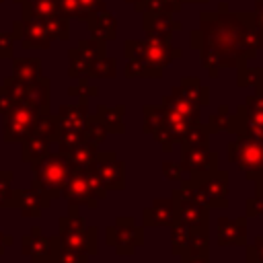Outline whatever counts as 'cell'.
<instances>
[{"label": "cell", "instance_id": "cell-1", "mask_svg": "<svg viewBox=\"0 0 263 263\" xmlns=\"http://www.w3.org/2000/svg\"><path fill=\"white\" fill-rule=\"evenodd\" d=\"M181 189L208 208H228V173L222 168L203 175H189Z\"/></svg>", "mask_w": 263, "mask_h": 263}, {"label": "cell", "instance_id": "cell-2", "mask_svg": "<svg viewBox=\"0 0 263 263\" xmlns=\"http://www.w3.org/2000/svg\"><path fill=\"white\" fill-rule=\"evenodd\" d=\"M33 187L45 191L51 199L62 197V189L72 173L70 162L60 152H49L41 160L33 162Z\"/></svg>", "mask_w": 263, "mask_h": 263}, {"label": "cell", "instance_id": "cell-3", "mask_svg": "<svg viewBox=\"0 0 263 263\" xmlns=\"http://www.w3.org/2000/svg\"><path fill=\"white\" fill-rule=\"evenodd\" d=\"M58 238L62 245L76 249L86 255H97L99 247V234L95 226H86L84 218L80 214H68L58 220Z\"/></svg>", "mask_w": 263, "mask_h": 263}, {"label": "cell", "instance_id": "cell-4", "mask_svg": "<svg viewBox=\"0 0 263 263\" xmlns=\"http://www.w3.org/2000/svg\"><path fill=\"white\" fill-rule=\"evenodd\" d=\"M171 251L183 259H189V257L208 259V253H210L208 228H193L177 220L171 226Z\"/></svg>", "mask_w": 263, "mask_h": 263}, {"label": "cell", "instance_id": "cell-5", "mask_svg": "<svg viewBox=\"0 0 263 263\" xmlns=\"http://www.w3.org/2000/svg\"><path fill=\"white\" fill-rule=\"evenodd\" d=\"M226 158L236 164L247 175V179H253L263 166V144L247 136H238L236 140L228 142Z\"/></svg>", "mask_w": 263, "mask_h": 263}, {"label": "cell", "instance_id": "cell-6", "mask_svg": "<svg viewBox=\"0 0 263 263\" xmlns=\"http://www.w3.org/2000/svg\"><path fill=\"white\" fill-rule=\"evenodd\" d=\"M105 240L115 247L117 255H134L136 247L144 245V226H138L132 216H119L107 228Z\"/></svg>", "mask_w": 263, "mask_h": 263}, {"label": "cell", "instance_id": "cell-7", "mask_svg": "<svg viewBox=\"0 0 263 263\" xmlns=\"http://www.w3.org/2000/svg\"><path fill=\"white\" fill-rule=\"evenodd\" d=\"M39 115L41 113L29 103H18L14 109H10L4 115V142H23L31 134Z\"/></svg>", "mask_w": 263, "mask_h": 263}, {"label": "cell", "instance_id": "cell-8", "mask_svg": "<svg viewBox=\"0 0 263 263\" xmlns=\"http://www.w3.org/2000/svg\"><path fill=\"white\" fill-rule=\"evenodd\" d=\"M90 166L99 175V179L103 181L107 191L125 189V162L117 158L115 150L97 152V158H95V162Z\"/></svg>", "mask_w": 263, "mask_h": 263}, {"label": "cell", "instance_id": "cell-9", "mask_svg": "<svg viewBox=\"0 0 263 263\" xmlns=\"http://www.w3.org/2000/svg\"><path fill=\"white\" fill-rule=\"evenodd\" d=\"M21 245H23L21 247L23 255H27L33 263H51L55 249L60 245V238H58V234L45 236V234H41L39 226H33L31 232L21 238Z\"/></svg>", "mask_w": 263, "mask_h": 263}, {"label": "cell", "instance_id": "cell-10", "mask_svg": "<svg viewBox=\"0 0 263 263\" xmlns=\"http://www.w3.org/2000/svg\"><path fill=\"white\" fill-rule=\"evenodd\" d=\"M220 154L210 150L208 146H187L183 144L181 150V168L189 175H203L218 168Z\"/></svg>", "mask_w": 263, "mask_h": 263}, {"label": "cell", "instance_id": "cell-11", "mask_svg": "<svg viewBox=\"0 0 263 263\" xmlns=\"http://www.w3.org/2000/svg\"><path fill=\"white\" fill-rule=\"evenodd\" d=\"M62 197L68 199L70 203H76V205H88V208H97L99 205V199L88 183V177H86V168H72L64 189H62Z\"/></svg>", "mask_w": 263, "mask_h": 263}, {"label": "cell", "instance_id": "cell-12", "mask_svg": "<svg viewBox=\"0 0 263 263\" xmlns=\"http://www.w3.org/2000/svg\"><path fill=\"white\" fill-rule=\"evenodd\" d=\"M179 220V203L177 197L171 195L168 199H154L142 212V226H173Z\"/></svg>", "mask_w": 263, "mask_h": 263}, {"label": "cell", "instance_id": "cell-13", "mask_svg": "<svg viewBox=\"0 0 263 263\" xmlns=\"http://www.w3.org/2000/svg\"><path fill=\"white\" fill-rule=\"evenodd\" d=\"M173 195L177 197L179 203V220L187 226L193 228H208V205L195 201L187 191L183 189H175Z\"/></svg>", "mask_w": 263, "mask_h": 263}, {"label": "cell", "instance_id": "cell-14", "mask_svg": "<svg viewBox=\"0 0 263 263\" xmlns=\"http://www.w3.org/2000/svg\"><path fill=\"white\" fill-rule=\"evenodd\" d=\"M49 205L51 197L33 185L29 189H14V208L21 212L23 218H35L41 214V210H47Z\"/></svg>", "mask_w": 263, "mask_h": 263}, {"label": "cell", "instance_id": "cell-15", "mask_svg": "<svg viewBox=\"0 0 263 263\" xmlns=\"http://www.w3.org/2000/svg\"><path fill=\"white\" fill-rule=\"evenodd\" d=\"M218 245L220 247H230V245H247V216H240L236 220L218 218Z\"/></svg>", "mask_w": 263, "mask_h": 263}, {"label": "cell", "instance_id": "cell-16", "mask_svg": "<svg viewBox=\"0 0 263 263\" xmlns=\"http://www.w3.org/2000/svg\"><path fill=\"white\" fill-rule=\"evenodd\" d=\"M58 152L70 162L72 168H88V166L95 162L99 150H97V146L90 144L88 140H82V142H78L76 146L64 148V150H58Z\"/></svg>", "mask_w": 263, "mask_h": 263}, {"label": "cell", "instance_id": "cell-17", "mask_svg": "<svg viewBox=\"0 0 263 263\" xmlns=\"http://www.w3.org/2000/svg\"><path fill=\"white\" fill-rule=\"evenodd\" d=\"M21 144H23V148H21V158H23L25 162H29V164L41 160L43 156H47V154L51 152V150H49L51 142H49L47 138H43L41 134H37V132H31Z\"/></svg>", "mask_w": 263, "mask_h": 263}, {"label": "cell", "instance_id": "cell-18", "mask_svg": "<svg viewBox=\"0 0 263 263\" xmlns=\"http://www.w3.org/2000/svg\"><path fill=\"white\" fill-rule=\"evenodd\" d=\"M162 105L173 109V111H177V113H181L189 123H197L199 121V105H195L185 95H181L179 88H175L173 95H166L162 99Z\"/></svg>", "mask_w": 263, "mask_h": 263}, {"label": "cell", "instance_id": "cell-19", "mask_svg": "<svg viewBox=\"0 0 263 263\" xmlns=\"http://www.w3.org/2000/svg\"><path fill=\"white\" fill-rule=\"evenodd\" d=\"M123 113H125V107H121V105H117V107H105V105H101L97 109V115L101 117V121L105 123V127L111 134H123L125 132Z\"/></svg>", "mask_w": 263, "mask_h": 263}, {"label": "cell", "instance_id": "cell-20", "mask_svg": "<svg viewBox=\"0 0 263 263\" xmlns=\"http://www.w3.org/2000/svg\"><path fill=\"white\" fill-rule=\"evenodd\" d=\"M179 92L185 95L195 105H208V88L199 84L197 78H183V84L179 86Z\"/></svg>", "mask_w": 263, "mask_h": 263}, {"label": "cell", "instance_id": "cell-21", "mask_svg": "<svg viewBox=\"0 0 263 263\" xmlns=\"http://www.w3.org/2000/svg\"><path fill=\"white\" fill-rule=\"evenodd\" d=\"M14 78H18L25 84H31L41 78V68L39 62L35 60H16L14 62Z\"/></svg>", "mask_w": 263, "mask_h": 263}, {"label": "cell", "instance_id": "cell-22", "mask_svg": "<svg viewBox=\"0 0 263 263\" xmlns=\"http://www.w3.org/2000/svg\"><path fill=\"white\" fill-rule=\"evenodd\" d=\"M109 129L105 127V123L101 121L99 115H88L86 117V123H84V140H88L90 144L99 146L105 138H107Z\"/></svg>", "mask_w": 263, "mask_h": 263}, {"label": "cell", "instance_id": "cell-23", "mask_svg": "<svg viewBox=\"0 0 263 263\" xmlns=\"http://www.w3.org/2000/svg\"><path fill=\"white\" fill-rule=\"evenodd\" d=\"M208 140H210V129H208V125H203V123H189V127H187V132L183 134V138H181V146L183 144H187V146H208Z\"/></svg>", "mask_w": 263, "mask_h": 263}, {"label": "cell", "instance_id": "cell-24", "mask_svg": "<svg viewBox=\"0 0 263 263\" xmlns=\"http://www.w3.org/2000/svg\"><path fill=\"white\" fill-rule=\"evenodd\" d=\"M51 263H88V255L86 253H80L76 249H70L66 245H58L55 249V255H53V261Z\"/></svg>", "mask_w": 263, "mask_h": 263}, {"label": "cell", "instance_id": "cell-25", "mask_svg": "<svg viewBox=\"0 0 263 263\" xmlns=\"http://www.w3.org/2000/svg\"><path fill=\"white\" fill-rule=\"evenodd\" d=\"M12 171H0V208H14V189L12 183Z\"/></svg>", "mask_w": 263, "mask_h": 263}, {"label": "cell", "instance_id": "cell-26", "mask_svg": "<svg viewBox=\"0 0 263 263\" xmlns=\"http://www.w3.org/2000/svg\"><path fill=\"white\" fill-rule=\"evenodd\" d=\"M230 117H232V115H228V107L222 105V107L218 109V113L212 115L210 121H208V129H210V134H212V132H228Z\"/></svg>", "mask_w": 263, "mask_h": 263}, {"label": "cell", "instance_id": "cell-27", "mask_svg": "<svg viewBox=\"0 0 263 263\" xmlns=\"http://www.w3.org/2000/svg\"><path fill=\"white\" fill-rule=\"evenodd\" d=\"M247 263H263V234L255 236V242L247 247Z\"/></svg>", "mask_w": 263, "mask_h": 263}, {"label": "cell", "instance_id": "cell-28", "mask_svg": "<svg viewBox=\"0 0 263 263\" xmlns=\"http://www.w3.org/2000/svg\"><path fill=\"white\" fill-rule=\"evenodd\" d=\"M18 103H21V101L2 84V86H0V113L6 115V113H8L10 109H14Z\"/></svg>", "mask_w": 263, "mask_h": 263}, {"label": "cell", "instance_id": "cell-29", "mask_svg": "<svg viewBox=\"0 0 263 263\" xmlns=\"http://www.w3.org/2000/svg\"><path fill=\"white\" fill-rule=\"evenodd\" d=\"M245 214H247V218H255V216L263 218V197H259V195L249 197L245 201Z\"/></svg>", "mask_w": 263, "mask_h": 263}, {"label": "cell", "instance_id": "cell-30", "mask_svg": "<svg viewBox=\"0 0 263 263\" xmlns=\"http://www.w3.org/2000/svg\"><path fill=\"white\" fill-rule=\"evenodd\" d=\"M162 175L171 181H183V168L181 164H175L171 160H164L162 162Z\"/></svg>", "mask_w": 263, "mask_h": 263}, {"label": "cell", "instance_id": "cell-31", "mask_svg": "<svg viewBox=\"0 0 263 263\" xmlns=\"http://www.w3.org/2000/svg\"><path fill=\"white\" fill-rule=\"evenodd\" d=\"M70 95L76 97V99H80V101H86V99H90V97L97 95V88H95V86H88V84H84V82H80L78 86H72V88H70Z\"/></svg>", "mask_w": 263, "mask_h": 263}, {"label": "cell", "instance_id": "cell-32", "mask_svg": "<svg viewBox=\"0 0 263 263\" xmlns=\"http://www.w3.org/2000/svg\"><path fill=\"white\" fill-rule=\"evenodd\" d=\"M245 107H249V109H257V111H263V92L253 95V97H247Z\"/></svg>", "mask_w": 263, "mask_h": 263}, {"label": "cell", "instance_id": "cell-33", "mask_svg": "<svg viewBox=\"0 0 263 263\" xmlns=\"http://www.w3.org/2000/svg\"><path fill=\"white\" fill-rule=\"evenodd\" d=\"M12 242H14V236H12V234H4V232L0 230V255H2V253H4V249H6V247H10Z\"/></svg>", "mask_w": 263, "mask_h": 263}, {"label": "cell", "instance_id": "cell-34", "mask_svg": "<svg viewBox=\"0 0 263 263\" xmlns=\"http://www.w3.org/2000/svg\"><path fill=\"white\" fill-rule=\"evenodd\" d=\"M251 181H255V195L263 197V173H257Z\"/></svg>", "mask_w": 263, "mask_h": 263}, {"label": "cell", "instance_id": "cell-35", "mask_svg": "<svg viewBox=\"0 0 263 263\" xmlns=\"http://www.w3.org/2000/svg\"><path fill=\"white\" fill-rule=\"evenodd\" d=\"M183 263H210V261L203 257H189V259H183Z\"/></svg>", "mask_w": 263, "mask_h": 263}, {"label": "cell", "instance_id": "cell-36", "mask_svg": "<svg viewBox=\"0 0 263 263\" xmlns=\"http://www.w3.org/2000/svg\"><path fill=\"white\" fill-rule=\"evenodd\" d=\"M259 173H263V166H261V171H259Z\"/></svg>", "mask_w": 263, "mask_h": 263}, {"label": "cell", "instance_id": "cell-37", "mask_svg": "<svg viewBox=\"0 0 263 263\" xmlns=\"http://www.w3.org/2000/svg\"><path fill=\"white\" fill-rule=\"evenodd\" d=\"M31 263H33V261H31Z\"/></svg>", "mask_w": 263, "mask_h": 263}]
</instances>
